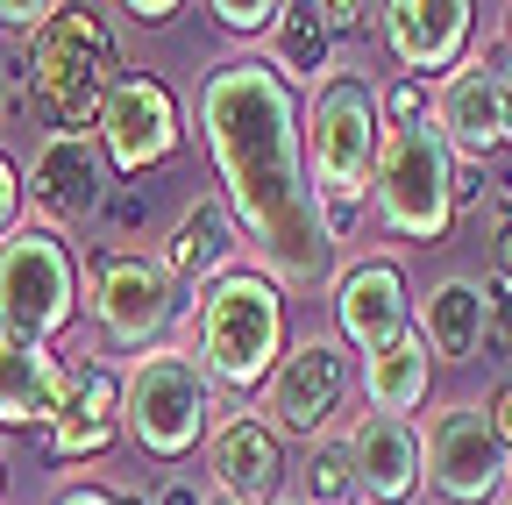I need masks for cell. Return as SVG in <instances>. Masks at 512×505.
<instances>
[{"label": "cell", "mask_w": 512, "mask_h": 505, "mask_svg": "<svg viewBox=\"0 0 512 505\" xmlns=\"http://www.w3.org/2000/svg\"><path fill=\"white\" fill-rule=\"evenodd\" d=\"M498 107H505V150H512V65H498Z\"/></svg>", "instance_id": "74e56055"}, {"label": "cell", "mask_w": 512, "mask_h": 505, "mask_svg": "<svg viewBox=\"0 0 512 505\" xmlns=\"http://www.w3.org/2000/svg\"><path fill=\"white\" fill-rule=\"evenodd\" d=\"M448 178H456V150L441 143L434 114L413 121V129H384L377 150V178H370V200H377V228L392 242H441L456 228V200H448Z\"/></svg>", "instance_id": "8992f818"}, {"label": "cell", "mask_w": 512, "mask_h": 505, "mask_svg": "<svg viewBox=\"0 0 512 505\" xmlns=\"http://www.w3.org/2000/svg\"><path fill=\"white\" fill-rule=\"evenodd\" d=\"M484 321H491V285L448 271L427 299H420V335L434 349V363H470L484 349Z\"/></svg>", "instance_id": "44dd1931"}, {"label": "cell", "mask_w": 512, "mask_h": 505, "mask_svg": "<svg viewBox=\"0 0 512 505\" xmlns=\"http://www.w3.org/2000/svg\"><path fill=\"white\" fill-rule=\"evenodd\" d=\"M377 29H384V50L399 57V79L441 86L470 50L477 8L470 0H392V8H377Z\"/></svg>", "instance_id": "5bb4252c"}, {"label": "cell", "mask_w": 512, "mask_h": 505, "mask_svg": "<svg viewBox=\"0 0 512 505\" xmlns=\"http://www.w3.org/2000/svg\"><path fill=\"white\" fill-rule=\"evenodd\" d=\"M505 498H512V477H505Z\"/></svg>", "instance_id": "ee69618b"}, {"label": "cell", "mask_w": 512, "mask_h": 505, "mask_svg": "<svg viewBox=\"0 0 512 505\" xmlns=\"http://www.w3.org/2000/svg\"><path fill=\"white\" fill-rule=\"evenodd\" d=\"M114 79H121V57L100 8H57L43 36L22 43V86L50 136H93Z\"/></svg>", "instance_id": "3957f363"}, {"label": "cell", "mask_w": 512, "mask_h": 505, "mask_svg": "<svg viewBox=\"0 0 512 505\" xmlns=\"http://www.w3.org/2000/svg\"><path fill=\"white\" fill-rule=\"evenodd\" d=\"M505 65H512V8H505Z\"/></svg>", "instance_id": "f35d334b"}, {"label": "cell", "mask_w": 512, "mask_h": 505, "mask_svg": "<svg viewBox=\"0 0 512 505\" xmlns=\"http://www.w3.org/2000/svg\"><path fill=\"white\" fill-rule=\"evenodd\" d=\"M427 484L448 498V505H498L505 498V477H512V456L498 449L491 434V413L477 399H448L434 420H427Z\"/></svg>", "instance_id": "8fae6325"}, {"label": "cell", "mask_w": 512, "mask_h": 505, "mask_svg": "<svg viewBox=\"0 0 512 505\" xmlns=\"http://www.w3.org/2000/svg\"><path fill=\"white\" fill-rule=\"evenodd\" d=\"M86 292H93V321H100V335H107L114 349H128V356L164 349L171 321L185 313L178 278H171L157 257H143V249H114V257H100L93 278H86Z\"/></svg>", "instance_id": "ba28073f"}, {"label": "cell", "mask_w": 512, "mask_h": 505, "mask_svg": "<svg viewBox=\"0 0 512 505\" xmlns=\"http://www.w3.org/2000/svg\"><path fill=\"white\" fill-rule=\"evenodd\" d=\"M228 36H278V22H285V0H214L207 8Z\"/></svg>", "instance_id": "d4e9b609"}, {"label": "cell", "mask_w": 512, "mask_h": 505, "mask_svg": "<svg viewBox=\"0 0 512 505\" xmlns=\"http://www.w3.org/2000/svg\"><path fill=\"white\" fill-rule=\"evenodd\" d=\"M434 129L463 164H484V157L505 150V107H498V65L491 57H463L434 86Z\"/></svg>", "instance_id": "e0dca14e"}, {"label": "cell", "mask_w": 512, "mask_h": 505, "mask_svg": "<svg viewBox=\"0 0 512 505\" xmlns=\"http://www.w3.org/2000/svg\"><path fill=\"white\" fill-rule=\"evenodd\" d=\"M22 171H15V157H0V242H8L15 228H22Z\"/></svg>", "instance_id": "f1b7e54d"}, {"label": "cell", "mask_w": 512, "mask_h": 505, "mask_svg": "<svg viewBox=\"0 0 512 505\" xmlns=\"http://www.w3.org/2000/svg\"><path fill=\"white\" fill-rule=\"evenodd\" d=\"M377 107H384V129H413V121L434 114V93L420 79H392V86H377Z\"/></svg>", "instance_id": "484cf974"}, {"label": "cell", "mask_w": 512, "mask_h": 505, "mask_svg": "<svg viewBox=\"0 0 512 505\" xmlns=\"http://www.w3.org/2000/svg\"><path fill=\"white\" fill-rule=\"evenodd\" d=\"M484 342L512 363V292H491V321H484Z\"/></svg>", "instance_id": "4dcf8cb0"}, {"label": "cell", "mask_w": 512, "mask_h": 505, "mask_svg": "<svg viewBox=\"0 0 512 505\" xmlns=\"http://www.w3.org/2000/svg\"><path fill=\"white\" fill-rule=\"evenodd\" d=\"M498 505H512V498H498Z\"/></svg>", "instance_id": "bcb514c9"}, {"label": "cell", "mask_w": 512, "mask_h": 505, "mask_svg": "<svg viewBox=\"0 0 512 505\" xmlns=\"http://www.w3.org/2000/svg\"><path fill=\"white\" fill-rule=\"evenodd\" d=\"M427 385H434V349H427V335H420V328H413V335H399L392 349L363 356V392H370V413H399V420H413V413L427 406Z\"/></svg>", "instance_id": "7402d4cb"}, {"label": "cell", "mask_w": 512, "mask_h": 505, "mask_svg": "<svg viewBox=\"0 0 512 505\" xmlns=\"http://www.w3.org/2000/svg\"><path fill=\"white\" fill-rule=\"evenodd\" d=\"M107 185H114V171H107L93 136H43L36 157H29V178H22V200L43 228L64 235L72 221L107 207Z\"/></svg>", "instance_id": "4fadbf2b"}, {"label": "cell", "mask_w": 512, "mask_h": 505, "mask_svg": "<svg viewBox=\"0 0 512 505\" xmlns=\"http://www.w3.org/2000/svg\"><path fill=\"white\" fill-rule=\"evenodd\" d=\"M93 143H100V157H107L114 178H143V171H157V164L178 157L185 107L171 100V86L157 72H121L114 93H107V107H100Z\"/></svg>", "instance_id": "9c48e42d"}, {"label": "cell", "mask_w": 512, "mask_h": 505, "mask_svg": "<svg viewBox=\"0 0 512 505\" xmlns=\"http://www.w3.org/2000/svg\"><path fill=\"white\" fill-rule=\"evenodd\" d=\"M278 505H306V498H278Z\"/></svg>", "instance_id": "7bdbcfd3"}, {"label": "cell", "mask_w": 512, "mask_h": 505, "mask_svg": "<svg viewBox=\"0 0 512 505\" xmlns=\"http://www.w3.org/2000/svg\"><path fill=\"white\" fill-rule=\"evenodd\" d=\"M50 15H57V0H0V36H8V43H36Z\"/></svg>", "instance_id": "4316f807"}, {"label": "cell", "mask_w": 512, "mask_h": 505, "mask_svg": "<svg viewBox=\"0 0 512 505\" xmlns=\"http://www.w3.org/2000/svg\"><path fill=\"white\" fill-rule=\"evenodd\" d=\"M299 143H306V185L320 214H363L377 150H384V107H377L370 72L320 79L299 107Z\"/></svg>", "instance_id": "277c9868"}, {"label": "cell", "mask_w": 512, "mask_h": 505, "mask_svg": "<svg viewBox=\"0 0 512 505\" xmlns=\"http://www.w3.org/2000/svg\"><path fill=\"white\" fill-rule=\"evenodd\" d=\"M0 498H8V456H0Z\"/></svg>", "instance_id": "60d3db41"}, {"label": "cell", "mask_w": 512, "mask_h": 505, "mask_svg": "<svg viewBox=\"0 0 512 505\" xmlns=\"http://www.w3.org/2000/svg\"><path fill=\"white\" fill-rule=\"evenodd\" d=\"M214 505H235V498H214Z\"/></svg>", "instance_id": "f6af8a7d"}, {"label": "cell", "mask_w": 512, "mask_h": 505, "mask_svg": "<svg viewBox=\"0 0 512 505\" xmlns=\"http://www.w3.org/2000/svg\"><path fill=\"white\" fill-rule=\"evenodd\" d=\"M292 498H306V505H363V484H356V463L342 449V434H320L299 456V491Z\"/></svg>", "instance_id": "cb8c5ba5"}, {"label": "cell", "mask_w": 512, "mask_h": 505, "mask_svg": "<svg viewBox=\"0 0 512 505\" xmlns=\"http://www.w3.org/2000/svg\"><path fill=\"white\" fill-rule=\"evenodd\" d=\"M328 306H335V342L356 349V356H377V349H392L399 335L420 328V299H413L399 257H363V264H349V271L335 278Z\"/></svg>", "instance_id": "7c38bea8"}, {"label": "cell", "mask_w": 512, "mask_h": 505, "mask_svg": "<svg viewBox=\"0 0 512 505\" xmlns=\"http://www.w3.org/2000/svg\"><path fill=\"white\" fill-rule=\"evenodd\" d=\"M121 370L114 363H86L72 370V392H64L57 420H50V456L57 463H100L121 441Z\"/></svg>", "instance_id": "d6986e66"}, {"label": "cell", "mask_w": 512, "mask_h": 505, "mask_svg": "<svg viewBox=\"0 0 512 505\" xmlns=\"http://www.w3.org/2000/svg\"><path fill=\"white\" fill-rule=\"evenodd\" d=\"M271 43H278V50H271V65L285 72L292 93H313L320 79H335V72H342V65H335V36L320 29V8H285V22H278Z\"/></svg>", "instance_id": "603a6c76"}, {"label": "cell", "mask_w": 512, "mask_h": 505, "mask_svg": "<svg viewBox=\"0 0 512 505\" xmlns=\"http://www.w3.org/2000/svg\"><path fill=\"white\" fill-rule=\"evenodd\" d=\"M285 434L264 413H228L207 441V491L235 505H278L285 498Z\"/></svg>", "instance_id": "9a60e30c"}, {"label": "cell", "mask_w": 512, "mask_h": 505, "mask_svg": "<svg viewBox=\"0 0 512 505\" xmlns=\"http://www.w3.org/2000/svg\"><path fill=\"white\" fill-rule=\"evenodd\" d=\"M79 257L72 242L43 221H22L8 242H0V335L15 342H57L79 321Z\"/></svg>", "instance_id": "52a82bcc"}, {"label": "cell", "mask_w": 512, "mask_h": 505, "mask_svg": "<svg viewBox=\"0 0 512 505\" xmlns=\"http://www.w3.org/2000/svg\"><path fill=\"white\" fill-rule=\"evenodd\" d=\"M299 93L271 57H221L200 79L192 121L214 157L221 200L256 249V271L278 278V292H335L342 249L320 228V200L306 185V143H299Z\"/></svg>", "instance_id": "6da1fadb"}, {"label": "cell", "mask_w": 512, "mask_h": 505, "mask_svg": "<svg viewBox=\"0 0 512 505\" xmlns=\"http://www.w3.org/2000/svg\"><path fill=\"white\" fill-rule=\"evenodd\" d=\"M342 449L356 463V484H363V505H413L420 484H427V441L413 420L399 413H356L349 434H342Z\"/></svg>", "instance_id": "2e32d148"}, {"label": "cell", "mask_w": 512, "mask_h": 505, "mask_svg": "<svg viewBox=\"0 0 512 505\" xmlns=\"http://www.w3.org/2000/svg\"><path fill=\"white\" fill-rule=\"evenodd\" d=\"M491 292H512V221H498L491 235Z\"/></svg>", "instance_id": "d6a6232c"}, {"label": "cell", "mask_w": 512, "mask_h": 505, "mask_svg": "<svg viewBox=\"0 0 512 505\" xmlns=\"http://www.w3.org/2000/svg\"><path fill=\"white\" fill-rule=\"evenodd\" d=\"M150 505H214V491H207V484H192V477H164Z\"/></svg>", "instance_id": "836d02e7"}, {"label": "cell", "mask_w": 512, "mask_h": 505, "mask_svg": "<svg viewBox=\"0 0 512 505\" xmlns=\"http://www.w3.org/2000/svg\"><path fill=\"white\" fill-rule=\"evenodd\" d=\"M157 264H164V271L178 278V292H192V299H200L221 271H235V264H242V228H235L228 200H221V193L192 200V207L171 221V235H164V249H157Z\"/></svg>", "instance_id": "ac0fdd59"}, {"label": "cell", "mask_w": 512, "mask_h": 505, "mask_svg": "<svg viewBox=\"0 0 512 505\" xmlns=\"http://www.w3.org/2000/svg\"><path fill=\"white\" fill-rule=\"evenodd\" d=\"M114 228H143V193H107V207H100Z\"/></svg>", "instance_id": "d590c367"}, {"label": "cell", "mask_w": 512, "mask_h": 505, "mask_svg": "<svg viewBox=\"0 0 512 505\" xmlns=\"http://www.w3.org/2000/svg\"><path fill=\"white\" fill-rule=\"evenodd\" d=\"M448 200H456V214H477V200H484V164H463V157H456V178H448Z\"/></svg>", "instance_id": "f546056e"}, {"label": "cell", "mask_w": 512, "mask_h": 505, "mask_svg": "<svg viewBox=\"0 0 512 505\" xmlns=\"http://www.w3.org/2000/svg\"><path fill=\"white\" fill-rule=\"evenodd\" d=\"M50 505H143V498H128V491H107V484H64Z\"/></svg>", "instance_id": "1f68e13d"}, {"label": "cell", "mask_w": 512, "mask_h": 505, "mask_svg": "<svg viewBox=\"0 0 512 505\" xmlns=\"http://www.w3.org/2000/svg\"><path fill=\"white\" fill-rule=\"evenodd\" d=\"M121 15H136L143 29H164V22H178L185 8H178V0H128V8H121Z\"/></svg>", "instance_id": "e575fe53"}, {"label": "cell", "mask_w": 512, "mask_h": 505, "mask_svg": "<svg viewBox=\"0 0 512 505\" xmlns=\"http://www.w3.org/2000/svg\"><path fill=\"white\" fill-rule=\"evenodd\" d=\"M0 129H8V100H0Z\"/></svg>", "instance_id": "b9f144b4"}, {"label": "cell", "mask_w": 512, "mask_h": 505, "mask_svg": "<svg viewBox=\"0 0 512 505\" xmlns=\"http://www.w3.org/2000/svg\"><path fill=\"white\" fill-rule=\"evenodd\" d=\"M377 8H363V0H320V29L328 36H363Z\"/></svg>", "instance_id": "83f0119b"}, {"label": "cell", "mask_w": 512, "mask_h": 505, "mask_svg": "<svg viewBox=\"0 0 512 505\" xmlns=\"http://www.w3.org/2000/svg\"><path fill=\"white\" fill-rule=\"evenodd\" d=\"M64 392H72V363H64L50 342L0 335V434H29V427L50 434Z\"/></svg>", "instance_id": "ffe728a7"}, {"label": "cell", "mask_w": 512, "mask_h": 505, "mask_svg": "<svg viewBox=\"0 0 512 505\" xmlns=\"http://www.w3.org/2000/svg\"><path fill=\"white\" fill-rule=\"evenodd\" d=\"M221 392L214 377L200 370V356H192L185 342H164V349H143L136 363L121 370V427L128 441H136L143 456L157 463H185L200 456L214 427H221Z\"/></svg>", "instance_id": "5b68a950"}, {"label": "cell", "mask_w": 512, "mask_h": 505, "mask_svg": "<svg viewBox=\"0 0 512 505\" xmlns=\"http://www.w3.org/2000/svg\"><path fill=\"white\" fill-rule=\"evenodd\" d=\"M484 413H491V434H498V449L512 456V385H498V399H491Z\"/></svg>", "instance_id": "8d00e7d4"}, {"label": "cell", "mask_w": 512, "mask_h": 505, "mask_svg": "<svg viewBox=\"0 0 512 505\" xmlns=\"http://www.w3.org/2000/svg\"><path fill=\"white\" fill-rule=\"evenodd\" d=\"M192 356L214 377L221 399H256L271 392V377L292 349V321H285V292L278 278H264L256 264L221 271L200 299H192Z\"/></svg>", "instance_id": "7a4b0ae2"}, {"label": "cell", "mask_w": 512, "mask_h": 505, "mask_svg": "<svg viewBox=\"0 0 512 505\" xmlns=\"http://www.w3.org/2000/svg\"><path fill=\"white\" fill-rule=\"evenodd\" d=\"M498 207H505V214H498V221H512V185H505V200H498Z\"/></svg>", "instance_id": "ab89813d"}, {"label": "cell", "mask_w": 512, "mask_h": 505, "mask_svg": "<svg viewBox=\"0 0 512 505\" xmlns=\"http://www.w3.org/2000/svg\"><path fill=\"white\" fill-rule=\"evenodd\" d=\"M349 385H356V370H349V349L335 335H299L271 377V392H264V420L285 434V441H313L320 434H335L342 406H349Z\"/></svg>", "instance_id": "30bf717a"}]
</instances>
